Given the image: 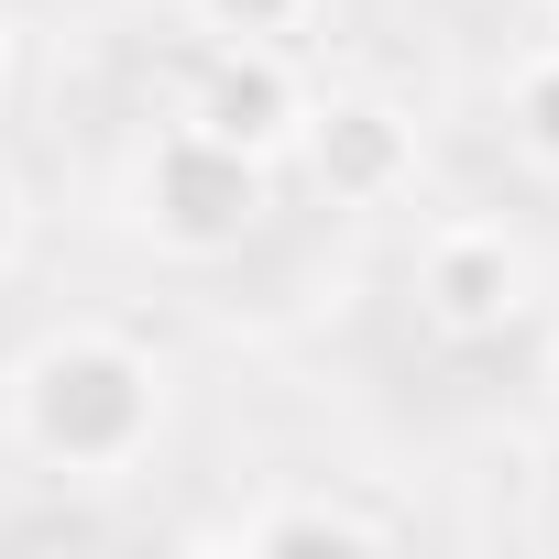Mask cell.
<instances>
[{"label": "cell", "instance_id": "cell-13", "mask_svg": "<svg viewBox=\"0 0 559 559\" xmlns=\"http://www.w3.org/2000/svg\"><path fill=\"white\" fill-rule=\"evenodd\" d=\"M548 23H559V0H548Z\"/></svg>", "mask_w": 559, "mask_h": 559}, {"label": "cell", "instance_id": "cell-6", "mask_svg": "<svg viewBox=\"0 0 559 559\" xmlns=\"http://www.w3.org/2000/svg\"><path fill=\"white\" fill-rule=\"evenodd\" d=\"M230 548H395V515L362 504V493H319V483H286L219 526Z\"/></svg>", "mask_w": 559, "mask_h": 559}, {"label": "cell", "instance_id": "cell-2", "mask_svg": "<svg viewBox=\"0 0 559 559\" xmlns=\"http://www.w3.org/2000/svg\"><path fill=\"white\" fill-rule=\"evenodd\" d=\"M132 219H143L154 252L219 263V252H241V241L274 219V165L209 143L198 121H165V132L143 143V165H132Z\"/></svg>", "mask_w": 559, "mask_h": 559}, {"label": "cell", "instance_id": "cell-12", "mask_svg": "<svg viewBox=\"0 0 559 559\" xmlns=\"http://www.w3.org/2000/svg\"><path fill=\"white\" fill-rule=\"evenodd\" d=\"M515 12H548V0H515Z\"/></svg>", "mask_w": 559, "mask_h": 559}, {"label": "cell", "instance_id": "cell-1", "mask_svg": "<svg viewBox=\"0 0 559 559\" xmlns=\"http://www.w3.org/2000/svg\"><path fill=\"white\" fill-rule=\"evenodd\" d=\"M0 428L56 483H121L165 439V362L121 330H45L0 384Z\"/></svg>", "mask_w": 559, "mask_h": 559}, {"label": "cell", "instance_id": "cell-8", "mask_svg": "<svg viewBox=\"0 0 559 559\" xmlns=\"http://www.w3.org/2000/svg\"><path fill=\"white\" fill-rule=\"evenodd\" d=\"M187 23L209 45H297L319 23V0H187Z\"/></svg>", "mask_w": 559, "mask_h": 559}, {"label": "cell", "instance_id": "cell-7", "mask_svg": "<svg viewBox=\"0 0 559 559\" xmlns=\"http://www.w3.org/2000/svg\"><path fill=\"white\" fill-rule=\"evenodd\" d=\"M504 143H515L537 176H559V45L504 78Z\"/></svg>", "mask_w": 559, "mask_h": 559}, {"label": "cell", "instance_id": "cell-5", "mask_svg": "<svg viewBox=\"0 0 559 559\" xmlns=\"http://www.w3.org/2000/svg\"><path fill=\"white\" fill-rule=\"evenodd\" d=\"M297 165L319 176L330 209H395L417 187V110L384 88H330L297 132Z\"/></svg>", "mask_w": 559, "mask_h": 559}, {"label": "cell", "instance_id": "cell-9", "mask_svg": "<svg viewBox=\"0 0 559 559\" xmlns=\"http://www.w3.org/2000/svg\"><path fill=\"white\" fill-rule=\"evenodd\" d=\"M23 230H34V209H23V176H12V165H0V274H12V263H23Z\"/></svg>", "mask_w": 559, "mask_h": 559}, {"label": "cell", "instance_id": "cell-4", "mask_svg": "<svg viewBox=\"0 0 559 559\" xmlns=\"http://www.w3.org/2000/svg\"><path fill=\"white\" fill-rule=\"evenodd\" d=\"M319 88L297 78V45H209V67L187 78V110L209 143L230 154H263V165H297V132H308Z\"/></svg>", "mask_w": 559, "mask_h": 559}, {"label": "cell", "instance_id": "cell-10", "mask_svg": "<svg viewBox=\"0 0 559 559\" xmlns=\"http://www.w3.org/2000/svg\"><path fill=\"white\" fill-rule=\"evenodd\" d=\"M0 88H12V12H0Z\"/></svg>", "mask_w": 559, "mask_h": 559}, {"label": "cell", "instance_id": "cell-3", "mask_svg": "<svg viewBox=\"0 0 559 559\" xmlns=\"http://www.w3.org/2000/svg\"><path fill=\"white\" fill-rule=\"evenodd\" d=\"M417 319L439 330V341H493V330H515L526 319V297H537V274H526V241L504 230V219H439L428 241H417Z\"/></svg>", "mask_w": 559, "mask_h": 559}, {"label": "cell", "instance_id": "cell-11", "mask_svg": "<svg viewBox=\"0 0 559 559\" xmlns=\"http://www.w3.org/2000/svg\"><path fill=\"white\" fill-rule=\"evenodd\" d=\"M548 417H559V352H548Z\"/></svg>", "mask_w": 559, "mask_h": 559}]
</instances>
